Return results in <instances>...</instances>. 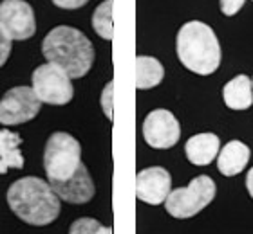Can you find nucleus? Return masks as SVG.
I'll return each mask as SVG.
<instances>
[{"label": "nucleus", "instance_id": "nucleus-5", "mask_svg": "<svg viewBox=\"0 0 253 234\" xmlns=\"http://www.w3.org/2000/svg\"><path fill=\"white\" fill-rule=\"evenodd\" d=\"M215 182L206 175L195 177L186 187L170 191L165 207L174 218H192L201 213L215 197Z\"/></svg>", "mask_w": 253, "mask_h": 234}, {"label": "nucleus", "instance_id": "nucleus-9", "mask_svg": "<svg viewBox=\"0 0 253 234\" xmlns=\"http://www.w3.org/2000/svg\"><path fill=\"white\" fill-rule=\"evenodd\" d=\"M143 137L156 150H169L177 144L181 137L179 121L169 110H152L143 123Z\"/></svg>", "mask_w": 253, "mask_h": 234}, {"label": "nucleus", "instance_id": "nucleus-11", "mask_svg": "<svg viewBox=\"0 0 253 234\" xmlns=\"http://www.w3.org/2000/svg\"><path fill=\"white\" fill-rule=\"evenodd\" d=\"M60 200L69 203H87L94 197V182L90 178L87 167L82 164L73 178L65 182H49Z\"/></svg>", "mask_w": 253, "mask_h": 234}, {"label": "nucleus", "instance_id": "nucleus-18", "mask_svg": "<svg viewBox=\"0 0 253 234\" xmlns=\"http://www.w3.org/2000/svg\"><path fill=\"white\" fill-rule=\"evenodd\" d=\"M69 234H112V229L103 227L94 218H80L71 225Z\"/></svg>", "mask_w": 253, "mask_h": 234}, {"label": "nucleus", "instance_id": "nucleus-23", "mask_svg": "<svg viewBox=\"0 0 253 234\" xmlns=\"http://www.w3.org/2000/svg\"><path fill=\"white\" fill-rule=\"evenodd\" d=\"M246 187H248L250 197L253 198V167H252V169H250L248 177H246Z\"/></svg>", "mask_w": 253, "mask_h": 234}, {"label": "nucleus", "instance_id": "nucleus-20", "mask_svg": "<svg viewBox=\"0 0 253 234\" xmlns=\"http://www.w3.org/2000/svg\"><path fill=\"white\" fill-rule=\"evenodd\" d=\"M246 0H221V11L222 15L233 16L237 15L239 11L243 9V5Z\"/></svg>", "mask_w": 253, "mask_h": 234}, {"label": "nucleus", "instance_id": "nucleus-3", "mask_svg": "<svg viewBox=\"0 0 253 234\" xmlns=\"http://www.w3.org/2000/svg\"><path fill=\"white\" fill-rule=\"evenodd\" d=\"M175 51L179 62L199 76H210L221 65V45L210 26L199 20L186 22L177 33Z\"/></svg>", "mask_w": 253, "mask_h": 234}, {"label": "nucleus", "instance_id": "nucleus-8", "mask_svg": "<svg viewBox=\"0 0 253 234\" xmlns=\"http://www.w3.org/2000/svg\"><path fill=\"white\" fill-rule=\"evenodd\" d=\"M0 27L11 40H27L37 33L33 7L26 0L0 2Z\"/></svg>", "mask_w": 253, "mask_h": 234}, {"label": "nucleus", "instance_id": "nucleus-14", "mask_svg": "<svg viewBox=\"0 0 253 234\" xmlns=\"http://www.w3.org/2000/svg\"><path fill=\"white\" fill-rule=\"evenodd\" d=\"M222 99L228 108L248 110L253 103V83L246 74H239L230 79L222 89Z\"/></svg>", "mask_w": 253, "mask_h": 234}, {"label": "nucleus", "instance_id": "nucleus-2", "mask_svg": "<svg viewBox=\"0 0 253 234\" xmlns=\"http://www.w3.org/2000/svg\"><path fill=\"white\" fill-rule=\"evenodd\" d=\"M43 58L58 65L71 78H84L94 63V47L84 33L69 26H58L42 42Z\"/></svg>", "mask_w": 253, "mask_h": 234}, {"label": "nucleus", "instance_id": "nucleus-21", "mask_svg": "<svg viewBox=\"0 0 253 234\" xmlns=\"http://www.w3.org/2000/svg\"><path fill=\"white\" fill-rule=\"evenodd\" d=\"M11 40L4 31H2V27H0V67L7 62V58L11 54Z\"/></svg>", "mask_w": 253, "mask_h": 234}, {"label": "nucleus", "instance_id": "nucleus-17", "mask_svg": "<svg viewBox=\"0 0 253 234\" xmlns=\"http://www.w3.org/2000/svg\"><path fill=\"white\" fill-rule=\"evenodd\" d=\"M92 27L98 33V36L103 40H112L114 31H112V0H103L96 7L92 15Z\"/></svg>", "mask_w": 253, "mask_h": 234}, {"label": "nucleus", "instance_id": "nucleus-15", "mask_svg": "<svg viewBox=\"0 0 253 234\" xmlns=\"http://www.w3.org/2000/svg\"><path fill=\"white\" fill-rule=\"evenodd\" d=\"M22 137L9 130H0V175L9 167H24V157L20 153Z\"/></svg>", "mask_w": 253, "mask_h": 234}, {"label": "nucleus", "instance_id": "nucleus-22", "mask_svg": "<svg viewBox=\"0 0 253 234\" xmlns=\"http://www.w3.org/2000/svg\"><path fill=\"white\" fill-rule=\"evenodd\" d=\"M87 2L89 0H53V4L62 9H78V7H84Z\"/></svg>", "mask_w": 253, "mask_h": 234}, {"label": "nucleus", "instance_id": "nucleus-4", "mask_svg": "<svg viewBox=\"0 0 253 234\" xmlns=\"http://www.w3.org/2000/svg\"><path fill=\"white\" fill-rule=\"evenodd\" d=\"M82 166V148L73 135L56 132L49 137L43 151V169L49 182H65Z\"/></svg>", "mask_w": 253, "mask_h": 234}, {"label": "nucleus", "instance_id": "nucleus-7", "mask_svg": "<svg viewBox=\"0 0 253 234\" xmlns=\"http://www.w3.org/2000/svg\"><path fill=\"white\" fill-rule=\"evenodd\" d=\"M42 101L29 87H15L7 90L0 99V123L2 125H22L35 119L40 112Z\"/></svg>", "mask_w": 253, "mask_h": 234}, {"label": "nucleus", "instance_id": "nucleus-10", "mask_svg": "<svg viewBox=\"0 0 253 234\" xmlns=\"http://www.w3.org/2000/svg\"><path fill=\"white\" fill-rule=\"evenodd\" d=\"M172 187V177L165 167L154 166L137 173L136 197L145 203L159 205L167 200Z\"/></svg>", "mask_w": 253, "mask_h": 234}, {"label": "nucleus", "instance_id": "nucleus-12", "mask_svg": "<svg viewBox=\"0 0 253 234\" xmlns=\"http://www.w3.org/2000/svg\"><path fill=\"white\" fill-rule=\"evenodd\" d=\"M221 151V142L215 134H197L190 137L185 144L188 161L195 166H208Z\"/></svg>", "mask_w": 253, "mask_h": 234}, {"label": "nucleus", "instance_id": "nucleus-13", "mask_svg": "<svg viewBox=\"0 0 253 234\" xmlns=\"http://www.w3.org/2000/svg\"><path fill=\"white\" fill-rule=\"evenodd\" d=\"M250 161V148L241 140H230L217 155V167L224 177H233L243 171Z\"/></svg>", "mask_w": 253, "mask_h": 234}, {"label": "nucleus", "instance_id": "nucleus-1", "mask_svg": "<svg viewBox=\"0 0 253 234\" xmlns=\"http://www.w3.org/2000/svg\"><path fill=\"white\" fill-rule=\"evenodd\" d=\"M7 203L11 211L29 225H47L60 214V197L51 184L37 177H26L11 184Z\"/></svg>", "mask_w": 253, "mask_h": 234}, {"label": "nucleus", "instance_id": "nucleus-6", "mask_svg": "<svg viewBox=\"0 0 253 234\" xmlns=\"http://www.w3.org/2000/svg\"><path fill=\"white\" fill-rule=\"evenodd\" d=\"M33 90L42 103L67 104L74 96L71 76L54 63H43L33 72Z\"/></svg>", "mask_w": 253, "mask_h": 234}, {"label": "nucleus", "instance_id": "nucleus-19", "mask_svg": "<svg viewBox=\"0 0 253 234\" xmlns=\"http://www.w3.org/2000/svg\"><path fill=\"white\" fill-rule=\"evenodd\" d=\"M112 96H114V83L112 81H109V83L105 85V89H103V92H101V108H103V114L107 115V119L112 121Z\"/></svg>", "mask_w": 253, "mask_h": 234}, {"label": "nucleus", "instance_id": "nucleus-16", "mask_svg": "<svg viewBox=\"0 0 253 234\" xmlns=\"http://www.w3.org/2000/svg\"><path fill=\"white\" fill-rule=\"evenodd\" d=\"M163 65L152 56L136 58V87L139 90H147L158 87L163 81Z\"/></svg>", "mask_w": 253, "mask_h": 234}]
</instances>
